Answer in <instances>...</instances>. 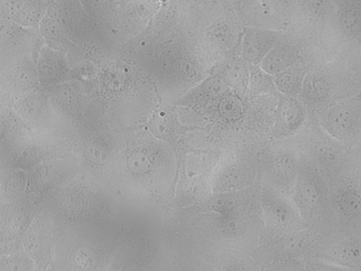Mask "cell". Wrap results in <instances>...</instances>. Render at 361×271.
Returning a JSON list of instances; mask_svg holds the SVG:
<instances>
[{
	"label": "cell",
	"mask_w": 361,
	"mask_h": 271,
	"mask_svg": "<svg viewBox=\"0 0 361 271\" xmlns=\"http://www.w3.org/2000/svg\"><path fill=\"white\" fill-rule=\"evenodd\" d=\"M293 202L307 226L325 232L333 229L329 174L307 157L293 187Z\"/></svg>",
	"instance_id": "obj_1"
},
{
	"label": "cell",
	"mask_w": 361,
	"mask_h": 271,
	"mask_svg": "<svg viewBox=\"0 0 361 271\" xmlns=\"http://www.w3.org/2000/svg\"><path fill=\"white\" fill-rule=\"evenodd\" d=\"M329 205L337 233H361V174L345 167L330 174Z\"/></svg>",
	"instance_id": "obj_2"
},
{
	"label": "cell",
	"mask_w": 361,
	"mask_h": 271,
	"mask_svg": "<svg viewBox=\"0 0 361 271\" xmlns=\"http://www.w3.org/2000/svg\"><path fill=\"white\" fill-rule=\"evenodd\" d=\"M319 127L350 150L361 141V102L340 101L317 112Z\"/></svg>",
	"instance_id": "obj_3"
},
{
	"label": "cell",
	"mask_w": 361,
	"mask_h": 271,
	"mask_svg": "<svg viewBox=\"0 0 361 271\" xmlns=\"http://www.w3.org/2000/svg\"><path fill=\"white\" fill-rule=\"evenodd\" d=\"M318 248L316 255L321 263L337 268L361 270V233H337Z\"/></svg>",
	"instance_id": "obj_4"
},
{
	"label": "cell",
	"mask_w": 361,
	"mask_h": 271,
	"mask_svg": "<svg viewBox=\"0 0 361 271\" xmlns=\"http://www.w3.org/2000/svg\"><path fill=\"white\" fill-rule=\"evenodd\" d=\"M279 31L259 28L245 29L241 41V56L250 65H259L280 41Z\"/></svg>",
	"instance_id": "obj_5"
},
{
	"label": "cell",
	"mask_w": 361,
	"mask_h": 271,
	"mask_svg": "<svg viewBox=\"0 0 361 271\" xmlns=\"http://www.w3.org/2000/svg\"><path fill=\"white\" fill-rule=\"evenodd\" d=\"M36 69L39 83L44 86L63 82L69 75L68 66L61 52L49 46L39 50Z\"/></svg>",
	"instance_id": "obj_6"
},
{
	"label": "cell",
	"mask_w": 361,
	"mask_h": 271,
	"mask_svg": "<svg viewBox=\"0 0 361 271\" xmlns=\"http://www.w3.org/2000/svg\"><path fill=\"white\" fill-rule=\"evenodd\" d=\"M56 1L59 18L66 35L75 40L85 36L92 22L80 0Z\"/></svg>",
	"instance_id": "obj_7"
},
{
	"label": "cell",
	"mask_w": 361,
	"mask_h": 271,
	"mask_svg": "<svg viewBox=\"0 0 361 271\" xmlns=\"http://www.w3.org/2000/svg\"><path fill=\"white\" fill-rule=\"evenodd\" d=\"M305 110L296 97L283 95L279 100L276 128L280 134L288 135L298 130L305 120Z\"/></svg>",
	"instance_id": "obj_8"
},
{
	"label": "cell",
	"mask_w": 361,
	"mask_h": 271,
	"mask_svg": "<svg viewBox=\"0 0 361 271\" xmlns=\"http://www.w3.org/2000/svg\"><path fill=\"white\" fill-rule=\"evenodd\" d=\"M298 56V51L293 44L279 41L259 66L265 72L274 76L296 64Z\"/></svg>",
	"instance_id": "obj_9"
},
{
	"label": "cell",
	"mask_w": 361,
	"mask_h": 271,
	"mask_svg": "<svg viewBox=\"0 0 361 271\" xmlns=\"http://www.w3.org/2000/svg\"><path fill=\"white\" fill-rule=\"evenodd\" d=\"M7 73L9 83L18 90H30L39 82L36 66L27 59L18 60Z\"/></svg>",
	"instance_id": "obj_10"
},
{
	"label": "cell",
	"mask_w": 361,
	"mask_h": 271,
	"mask_svg": "<svg viewBox=\"0 0 361 271\" xmlns=\"http://www.w3.org/2000/svg\"><path fill=\"white\" fill-rule=\"evenodd\" d=\"M304 69L295 64L273 76L276 90L284 95L296 97L302 91Z\"/></svg>",
	"instance_id": "obj_11"
},
{
	"label": "cell",
	"mask_w": 361,
	"mask_h": 271,
	"mask_svg": "<svg viewBox=\"0 0 361 271\" xmlns=\"http://www.w3.org/2000/svg\"><path fill=\"white\" fill-rule=\"evenodd\" d=\"M223 81L220 78L210 76L189 90L181 102L188 104L207 102L221 92Z\"/></svg>",
	"instance_id": "obj_12"
},
{
	"label": "cell",
	"mask_w": 361,
	"mask_h": 271,
	"mask_svg": "<svg viewBox=\"0 0 361 271\" xmlns=\"http://www.w3.org/2000/svg\"><path fill=\"white\" fill-rule=\"evenodd\" d=\"M345 0H301L300 5L314 20L324 21L336 18Z\"/></svg>",
	"instance_id": "obj_13"
},
{
	"label": "cell",
	"mask_w": 361,
	"mask_h": 271,
	"mask_svg": "<svg viewBox=\"0 0 361 271\" xmlns=\"http://www.w3.org/2000/svg\"><path fill=\"white\" fill-rule=\"evenodd\" d=\"M335 18L348 33L350 35L361 33V4L345 0Z\"/></svg>",
	"instance_id": "obj_14"
},
{
	"label": "cell",
	"mask_w": 361,
	"mask_h": 271,
	"mask_svg": "<svg viewBox=\"0 0 361 271\" xmlns=\"http://www.w3.org/2000/svg\"><path fill=\"white\" fill-rule=\"evenodd\" d=\"M329 90V82L322 76L315 73L305 76L301 92L308 102L314 104L323 102L328 96Z\"/></svg>",
	"instance_id": "obj_15"
},
{
	"label": "cell",
	"mask_w": 361,
	"mask_h": 271,
	"mask_svg": "<svg viewBox=\"0 0 361 271\" xmlns=\"http://www.w3.org/2000/svg\"><path fill=\"white\" fill-rule=\"evenodd\" d=\"M248 87L250 92L255 95L277 90L273 76L265 72L259 65H250L249 67Z\"/></svg>",
	"instance_id": "obj_16"
},
{
	"label": "cell",
	"mask_w": 361,
	"mask_h": 271,
	"mask_svg": "<svg viewBox=\"0 0 361 271\" xmlns=\"http://www.w3.org/2000/svg\"><path fill=\"white\" fill-rule=\"evenodd\" d=\"M222 78L226 84L241 92L248 86L249 68L242 62H230L223 69Z\"/></svg>",
	"instance_id": "obj_17"
},
{
	"label": "cell",
	"mask_w": 361,
	"mask_h": 271,
	"mask_svg": "<svg viewBox=\"0 0 361 271\" xmlns=\"http://www.w3.org/2000/svg\"><path fill=\"white\" fill-rule=\"evenodd\" d=\"M85 12L93 21L109 19L116 13L118 4L115 0H80Z\"/></svg>",
	"instance_id": "obj_18"
},
{
	"label": "cell",
	"mask_w": 361,
	"mask_h": 271,
	"mask_svg": "<svg viewBox=\"0 0 361 271\" xmlns=\"http://www.w3.org/2000/svg\"><path fill=\"white\" fill-rule=\"evenodd\" d=\"M26 32L25 28L16 22L6 19H1V44L2 47H8L16 40L23 37Z\"/></svg>",
	"instance_id": "obj_19"
},
{
	"label": "cell",
	"mask_w": 361,
	"mask_h": 271,
	"mask_svg": "<svg viewBox=\"0 0 361 271\" xmlns=\"http://www.w3.org/2000/svg\"><path fill=\"white\" fill-rule=\"evenodd\" d=\"M30 0H0L1 17L16 21Z\"/></svg>",
	"instance_id": "obj_20"
},
{
	"label": "cell",
	"mask_w": 361,
	"mask_h": 271,
	"mask_svg": "<svg viewBox=\"0 0 361 271\" xmlns=\"http://www.w3.org/2000/svg\"><path fill=\"white\" fill-rule=\"evenodd\" d=\"M175 70L183 78L188 80L197 74V68L195 66L194 61L187 56H183L176 61Z\"/></svg>",
	"instance_id": "obj_21"
},
{
	"label": "cell",
	"mask_w": 361,
	"mask_h": 271,
	"mask_svg": "<svg viewBox=\"0 0 361 271\" xmlns=\"http://www.w3.org/2000/svg\"><path fill=\"white\" fill-rule=\"evenodd\" d=\"M343 167L361 174V141L349 150Z\"/></svg>",
	"instance_id": "obj_22"
},
{
	"label": "cell",
	"mask_w": 361,
	"mask_h": 271,
	"mask_svg": "<svg viewBox=\"0 0 361 271\" xmlns=\"http://www.w3.org/2000/svg\"><path fill=\"white\" fill-rule=\"evenodd\" d=\"M238 12H245L250 8L255 0H231Z\"/></svg>",
	"instance_id": "obj_23"
},
{
	"label": "cell",
	"mask_w": 361,
	"mask_h": 271,
	"mask_svg": "<svg viewBox=\"0 0 361 271\" xmlns=\"http://www.w3.org/2000/svg\"><path fill=\"white\" fill-rule=\"evenodd\" d=\"M274 4L285 8H294L300 5L301 0H270Z\"/></svg>",
	"instance_id": "obj_24"
},
{
	"label": "cell",
	"mask_w": 361,
	"mask_h": 271,
	"mask_svg": "<svg viewBox=\"0 0 361 271\" xmlns=\"http://www.w3.org/2000/svg\"><path fill=\"white\" fill-rule=\"evenodd\" d=\"M345 1L352 2V3H356V4H361V0H345Z\"/></svg>",
	"instance_id": "obj_25"
},
{
	"label": "cell",
	"mask_w": 361,
	"mask_h": 271,
	"mask_svg": "<svg viewBox=\"0 0 361 271\" xmlns=\"http://www.w3.org/2000/svg\"><path fill=\"white\" fill-rule=\"evenodd\" d=\"M123 1H125V0H115V1H116L117 3H120V2Z\"/></svg>",
	"instance_id": "obj_26"
}]
</instances>
